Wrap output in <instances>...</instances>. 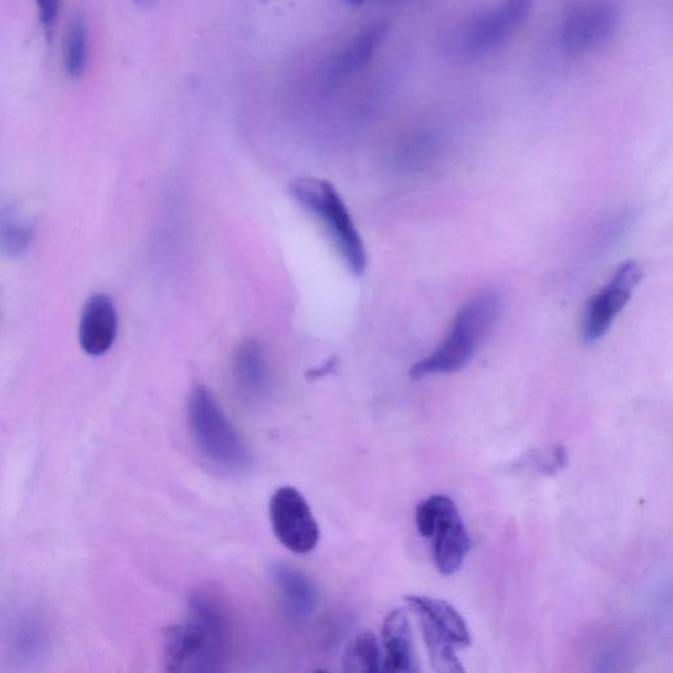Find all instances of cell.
<instances>
[{
  "mask_svg": "<svg viewBox=\"0 0 673 673\" xmlns=\"http://www.w3.org/2000/svg\"><path fill=\"white\" fill-rule=\"evenodd\" d=\"M501 309L503 299L495 290H484L468 299L459 309L441 345L412 367V378L420 380L430 375L453 374L465 369L495 329Z\"/></svg>",
  "mask_w": 673,
  "mask_h": 673,
  "instance_id": "7a4b0ae2",
  "label": "cell"
},
{
  "mask_svg": "<svg viewBox=\"0 0 673 673\" xmlns=\"http://www.w3.org/2000/svg\"><path fill=\"white\" fill-rule=\"evenodd\" d=\"M344 671L354 673L382 671V655L378 639L370 631H363L350 642L344 656Z\"/></svg>",
  "mask_w": 673,
  "mask_h": 673,
  "instance_id": "ac0fdd59",
  "label": "cell"
},
{
  "mask_svg": "<svg viewBox=\"0 0 673 673\" xmlns=\"http://www.w3.org/2000/svg\"><path fill=\"white\" fill-rule=\"evenodd\" d=\"M405 603L417 614L418 618L429 621L430 624L445 631L455 646L462 649V647L471 645V634L465 618L447 601L428 596L411 595L405 597Z\"/></svg>",
  "mask_w": 673,
  "mask_h": 673,
  "instance_id": "2e32d148",
  "label": "cell"
},
{
  "mask_svg": "<svg viewBox=\"0 0 673 673\" xmlns=\"http://www.w3.org/2000/svg\"><path fill=\"white\" fill-rule=\"evenodd\" d=\"M64 62L70 78H81L87 65V27L82 15H75L66 33Z\"/></svg>",
  "mask_w": 673,
  "mask_h": 673,
  "instance_id": "ffe728a7",
  "label": "cell"
},
{
  "mask_svg": "<svg viewBox=\"0 0 673 673\" xmlns=\"http://www.w3.org/2000/svg\"><path fill=\"white\" fill-rule=\"evenodd\" d=\"M420 620L422 635L426 650L432 664L433 670L440 673H462L465 672L458 656L455 655V646L449 635L438 629L437 626L430 624L429 621Z\"/></svg>",
  "mask_w": 673,
  "mask_h": 673,
  "instance_id": "e0dca14e",
  "label": "cell"
},
{
  "mask_svg": "<svg viewBox=\"0 0 673 673\" xmlns=\"http://www.w3.org/2000/svg\"><path fill=\"white\" fill-rule=\"evenodd\" d=\"M290 191L299 204L323 221L351 273L357 277L365 273V245L336 188L321 179L303 177L291 183Z\"/></svg>",
  "mask_w": 673,
  "mask_h": 673,
  "instance_id": "277c9868",
  "label": "cell"
},
{
  "mask_svg": "<svg viewBox=\"0 0 673 673\" xmlns=\"http://www.w3.org/2000/svg\"><path fill=\"white\" fill-rule=\"evenodd\" d=\"M617 23L618 11L612 2L596 0L581 4L564 22V48L571 53H584L599 48L613 35Z\"/></svg>",
  "mask_w": 673,
  "mask_h": 673,
  "instance_id": "9c48e42d",
  "label": "cell"
},
{
  "mask_svg": "<svg viewBox=\"0 0 673 673\" xmlns=\"http://www.w3.org/2000/svg\"><path fill=\"white\" fill-rule=\"evenodd\" d=\"M345 2H348L350 4H362L365 2V0H345Z\"/></svg>",
  "mask_w": 673,
  "mask_h": 673,
  "instance_id": "603a6c76",
  "label": "cell"
},
{
  "mask_svg": "<svg viewBox=\"0 0 673 673\" xmlns=\"http://www.w3.org/2000/svg\"><path fill=\"white\" fill-rule=\"evenodd\" d=\"M418 533L433 539L434 562L442 575L450 576L462 567L470 553L471 541L453 499L430 496L416 508Z\"/></svg>",
  "mask_w": 673,
  "mask_h": 673,
  "instance_id": "5b68a950",
  "label": "cell"
},
{
  "mask_svg": "<svg viewBox=\"0 0 673 673\" xmlns=\"http://www.w3.org/2000/svg\"><path fill=\"white\" fill-rule=\"evenodd\" d=\"M133 2H135L136 6L141 8V10H150V8L156 7L161 0H133Z\"/></svg>",
  "mask_w": 673,
  "mask_h": 673,
  "instance_id": "7402d4cb",
  "label": "cell"
},
{
  "mask_svg": "<svg viewBox=\"0 0 673 673\" xmlns=\"http://www.w3.org/2000/svg\"><path fill=\"white\" fill-rule=\"evenodd\" d=\"M117 336V312L108 295L91 296L83 307L79 324V342L83 351L91 357L104 355L115 344Z\"/></svg>",
  "mask_w": 673,
  "mask_h": 673,
  "instance_id": "7c38bea8",
  "label": "cell"
},
{
  "mask_svg": "<svg viewBox=\"0 0 673 673\" xmlns=\"http://www.w3.org/2000/svg\"><path fill=\"white\" fill-rule=\"evenodd\" d=\"M234 376L241 394L259 401L269 394L271 374L265 350L258 341L249 340L238 348L234 358Z\"/></svg>",
  "mask_w": 673,
  "mask_h": 673,
  "instance_id": "9a60e30c",
  "label": "cell"
},
{
  "mask_svg": "<svg viewBox=\"0 0 673 673\" xmlns=\"http://www.w3.org/2000/svg\"><path fill=\"white\" fill-rule=\"evenodd\" d=\"M642 277L643 271L639 263H622L601 291L589 300L581 325V336L585 344H595L609 332L614 320L630 302Z\"/></svg>",
  "mask_w": 673,
  "mask_h": 673,
  "instance_id": "8992f818",
  "label": "cell"
},
{
  "mask_svg": "<svg viewBox=\"0 0 673 673\" xmlns=\"http://www.w3.org/2000/svg\"><path fill=\"white\" fill-rule=\"evenodd\" d=\"M33 240L32 225L12 211H0V254L8 258L23 256Z\"/></svg>",
  "mask_w": 673,
  "mask_h": 673,
  "instance_id": "d6986e66",
  "label": "cell"
},
{
  "mask_svg": "<svg viewBox=\"0 0 673 673\" xmlns=\"http://www.w3.org/2000/svg\"><path fill=\"white\" fill-rule=\"evenodd\" d=\"M39 8V18L48 39L53 35L58 14H60L61 0H36Z\"/></svg>",
  "mask_w": 673,
  "mask_h": 673,
  "instance_id": "44dd1931",
  "label": "cell"
},
{
  "mask_svg": "<svg viewBox=\"0 0 673 673\" xmlns=\"http://www.w3.org/2000/svg\"><path fill=\"white\" fill-rule=\"evenodd\" d=\"M187 416L192 440L209 462L232 471L249 465L248 447L207 387L191 391Z\"/></svg>",
  "mask_w": 673,
  "mask_h": 673,
  "instance_id": "3957f363",
  "label": "cell"
},
{
  "mask_svg": "<svg viewBox=\"0 0 673 673\" xmlns=\"http://www.w3.org/2000/svg\"><path fill=\"white\" fill-rule=\"evenodd\" d=\"M270 521L275 537L292 553H311L319 543V525L312 509L294 487L275 491L270 500Z\"/></svg>",
  "mask_w": 673,
  "mask_h": 673,
  "instance_id": "52a82bcc",
  "label": "cell"
},
{
  "mask_svg": "<svg viewBox=\"0 0 673 673\" xmlns=\"http://www.w3.org/2000/svg\"><path fill=\"white\" fill-rule=\"evenodd\" d=\"M532 6L533 0H504L500 6L479 15L463 35V48L474 56L500 48L528 18Z\"/></svg>",
  "mask_w": 673,
  "mask_h": 673,
  "instance_id": "ba28073f",
  "label": "cell"
},
{
  "mask_svg": "<svg viewBox=\"0 0 673 673\" xmlns=\"http://www.w3.org/2000/svg\"><path fill=\"white\" fill-rule=\"evenodd\" d=\"M271 575L291 617L308 620L319 603V593L313 581L303 571L286 563H275Z\"/></svg>",
  "mask_w": 673,
  "mask_h": 673,
  "instance_id": "5bb4252c",
  "label": "cell"
},
{
  "mask_svg": "<svg viewBox=\"0 0 673 673\" xmlns=\"http://www.w3.org/2000/svg\"><path fill=\"white\" fill-rule=\"evenodd\" d=\"M188 608V620L166 630V671H220L231 643V617L224 596L215 587L203 585L192 592Z\"/></svg>",
  "mask_w": 673,
  "mask_h": 673,
  "instance_id": "6da1fadb",
  "label": "cell"
},
{
  "mask_svg": "<svg viewBox=\"0 0 673 673\" xmlns=\"http://www.w3.org/2000/svg\"><path fill=\"white\" fill-rule=\"evenodd\" d=\"M388 29L390 25L386 22L371 23L359 29L348 43L330 58L325 73L329 85H341L365 70L374 58L376 50L386 39Z\"/></svg>",
  "mask_w": 673,
  "mask_h": 673,
  "instance_id": "30bf717a",
  "label": "cell"
},
{
  "mask_svg": "<svg viewBox=\"0 0 673 673\" xmlns=\"http://www.w3.org/2000/svg\"><path fill=\"white\" fill-rule=\"evenodd\" d=\"M384 660L382 671L390 673L417 672L415 647L407 614L392 610L383 622Z\"/></svg>",
  "mask_w": 673,
  "mask_h": 673,
  "instance_id": "4fadbf2b",
  "label": "cell"
},
{
  "mask_svg": "<svg viewBox=\"0 0 673 673\" xmlns=\"http://www.w3.org/2000/svg\"><path fill=\"white\" fill-rule=\"evenodd\" d=\"M49 642L47 621L36 610L15 614L4 630L6 654L18 664L39 662L48 651Z\"/></svg>",
  "mask_w": 673,
  "mask_h": 673,
  "instance_id": "8fae6325",
  "label": "cell"
}]
</instances>
